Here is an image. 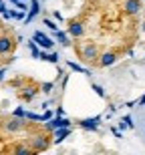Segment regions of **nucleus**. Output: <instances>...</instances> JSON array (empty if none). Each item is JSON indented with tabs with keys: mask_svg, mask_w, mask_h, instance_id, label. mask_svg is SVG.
Here are the masks:
<instances>
[{
	"mask_svg": "<svg viewBox=\"0 0 145 155\" xmlns=\"http://www.w3.org/2000/svg\"><path fill=\"white\" fill-rule=\"evenodd\" d=\"M79 57H81L83 63H99L101 52H99V46L95 45V42H85V45L79 48Z\"/></svg>",
	"mask_w": 145,
	"mask_h": 155,
	"instance_id": "f257e3e1",
	"label": "nucleus"
},
{
	"mask_svg": "<svg viewBox=\"0 0 145 155\" xmlns=\"http://www.w3.org/2000/svg\"><path fill=\"white\" fill-rule=\"evenodd\" d=\"M30 145V149L36 151V153H41V151H47L48 149V145H51V139L44 135V133H36V135H32L28 141Z\"/></svg>",
	"mask_w": 145,
	"mask_h": 155,
	"instance_id": "f03ea898",
	"label": "nucleus"
},
{
	"mask_svg": "<svg viewBox=\"0 0 145 155\" xmlns=\"http://www.w3.org/2000/svg\"><path fill=\"white\" fill-rule=\"evenodd\" d=\"M141 8H143L141 0H125V2H123V12H125L127 16H137L141 12Z\"/></svg>",
	"mask_w": 145,
	"mask_h": 155,
	"instance_id": "7ed1b4c3",
	"label": "nucleus"
},
{
	"mask_svg": "<svg viewBox=\"0 0 145 155\" xmlns=\"http://www.w3.org/2000/svg\"><path fill=\"white\" fill-rule=\"evenodd\" d=\"M67 32H69L73 38H81V36L85 35V24H83L81 20H69V28H67Z\"/></svg>",
	"mask_w": 145,
	"mask_h": 155,
	"instance_id": "20e7f679",
	"label": "nucleus"
},
{
	"mask_svg": "<svg viewBox=\"0 0 145 155\" xmlns=\"http://www.w3.org/2000/svg\"><path fill=\"white\" fill-rule=\"evenodd\" d=\"M117 63V52L113 51H105L101 52V57H99V67H103V69H107V67H111V64H115Z\"/></svg>",
	"mask_w": 145,
	"mask_h": 155,
	"instance_id": "39448f33",
	"label": "nucleus"
},
{
	"mask_svg": "<svg viewBox=\"0 0 145 155\" xmlns=\"http://www.w3.org/2000/svg\"><path fill=\"white\" fill-rule=\"evenodd\" d=\"M24 125H26V121L14 117V119H8L2 127H4V131H8V133H18V131H22V129H24Z\"/></svg>",
	"mask_w": 145,
	"mask_h": 155,
	"instance_id": "423d86ee",
	"label": "nucleus"
},
{
	"mask_svg": "<svg viewBox=\"0 0 145 155\" xmlns=\"http://www.w3.org/2000/svg\"><path fill=\"white\" fill-rule=\"evenodd\" d=\"M12 46H14V42L10 36H0V54H8L12 51Z\"/></svg>",
	"mask_w": 145,
	"mask_h": 155,
	"instance_id": "0eeeda50",
	"label": "nucleus"
},
{
	"mask_svg": "<svg viewBox=\"0 0 145 155\" xmlns=\"http://www.w3.org/2000/svg\"><path fill=\"white\" fill-rule=\"evenodd\" d=\"M12 155H36V151L30 149V145L20 143V145H16V147L12 149Z\"/></svg>",
	"mask_w": 145,
	"mask_h": 155,
	"instance_id": "6e6552de",
	"label": "nucleus"
},
{
	"mask_svg": "<svg viewBox=\"0 0 145 155\" xmlns=\"http://www.w3.org/2000/svg\"><path fill=\"white\" fill-rule=\"evenodd\" d=\"M35 40H36V42H38L41 46H44V48H51V46H52V40L47 38V36L42 35V32H36V35H35Z\"/></svg>",
	"mask_w": 145,
	"mask_h": 155,
	"instance_id": "1a4fd4ad",
	"label": "nucleus"
},
{
	"mask_svg": "<svg viewBox=\"0 0 145 155\" xmlns=\"http://www.w3.org/2000/svg\"><path fill=\"white\" fill-rule=\"evenodd\" d=\"M54 36H57L58 40H61V45H64V46H69L71 42H69V38H67V36L63 35V32H58V30H54Z\"/></svg>",
	"mask_w": 145,
	"mask_h": 155,
	"instance_id": "9d476101",
	"label": "nucleus"
},
{
	"mask_svg": "<svg viewBox=\"0 0 145 155\" xmlns=\"http://www.w3.org/2000/svg\"><path fill=\"white\" fill-rule=\"evenodd\" d=\"M85 129H97V121H83L81 123Z\"/></svg>",
	"mask_w": 145,
	"mask_h": 155,
	"instance_id": "9b49d317",
	"label": "nucleus"
},
{
	"mask_svg": "<svg viewBox=\"0 0 145 155\" xmlns=\"http://www.w3.org/2000/svg\"><path fill=\"white\" fill-rule=\"evenodd\" d=\"M35 95H36V89H28V93H24V95H22V99H26V101H30V99L35 97Z\"/></svg>",
	"mask_w": 145,
	"mask_h": 155,
	"instance_id": "f8f14e48",
	"label": "nucleus"
},
{
	"mask_svg": "<svg viewBox=\"0 0 145 155\" xmlns=\"http://www.w3.org/2000/svg\"><path fill=\"white\" fill-rule=\"evenodd\" d=\"M67 133H69V131H61V133H57V139H54V141H57V143H61V141H63V137L67 135Z\"/></svg>",
	"mask_w": 145,
	"mask_h": 155,
	"instance_id": "ddd939ff",
	"label": "nucleus"
},
{
	"mask_svg": "<svg viewBox=\"0 0 145 155\" xmlns=\"http://www.w3.org/2000/svg\"><path fill=\"white\" fill-rule=\"evenodd\" d=\"M51 89H52V83H44L42 85V93H51Z\"/></svg>",
	"mask_w": 145,
	"mask_h": 155,
	"instance_id": "4468645a",
	"label": "nucleus"
},
{
	"mask_svg": "<svg viewBox=\"0 0 145 155\" xmlns=\"http://www.w3.org/2000/svg\"><path fill=\"white\" fill-rule=\"evenodd\" d=\"M14 115H16V117H26V113H24L22 109H16V111H14Z\"/></svg>",
	"mask_w": 145,
	"mask_h": 155,
	"instance_id": "2eb2a0df",
	"label": "nucleus"
},
{
	"mask_svg": "<svg viewBox=\"0 0 145 155\" xmlns=\"http://www.w3.org/2000/svg\"><path fill=\"white\" fill-rule=\"evenodd\" d=\"M44 24H47V26H48V28H51V30H57V26H54V24H52L51 20H44Z\"/></svg>",
	"mask_w": 145,
	"mask_h": 155,
	"instance_id": "dca6fc26",
	"label": "nucleus"
},
{
	"mask_svg": "<svg viewBox=\"0 0 145 155\" xmlns=\"http://www.w3.org/2000/svg\"><path fill=\"white\" fill-rule=\"evenodd\" d=\"M141 28H143V35H145V20H143V24H141Z\"/></svg>",
	"mask_w": 145,
	"mask_h": 155,
	"instance_id": "f3484780",
	"label": "nucleus"
}]
</instances>
